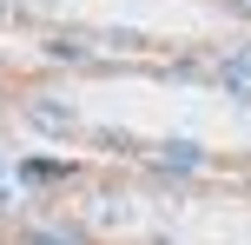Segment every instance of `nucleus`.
Segmentation results:
<instances>
[{"label":"nucleus","mask_w":251,"mask_h":245,"mask_svg":"<svg viewBox=\"0 0 251 245\" xmlns=\"http://www.w3.org/2000/svg\"><path fill=\"white\" fill-rule=\"evenodd\" d=\"M47 53H53V60H86V47H79L73 33H53V40H47Z\"/></svg>","instance_id":"4"},{"label":"nucleus","mask_w":251,"mask_h":245,"mask_svg":"<svg viewBox=\"0 0 251 245\" xmlns=\"http://www.w3.org/2000/svg\"><path fill=\"white\" fill-rule=\"evenodd\" d=\"M26 126H40V133H73V106H60V100H26Z\"/></svg>","instance_id":"1"},{"label":"nucleus","mask_w":251,"mask_h":245,"mask_svg":"<svg viewBox=\"0 0 251 245\" xmlns=\"http://www.w3.org/2000/svg\"><path fill=\"white\" fill-rule=\"evenodd\" d=\"M0 206H7V199H0Z\"/></svg>","instance_id":"7"},{"label":"nucleus","mask_w":251,"mask_h":245,"mask_svg":"<svg viewBox=\"0 0 251 245\" xmlns=\"http://www.w3.org/2000/svg\"><path fill=\"white\" fill-rule=\"evenodd\" d=\"M159 153H165V166H178V172H192V166H199V146H192V139H165Z\"/></svg>","instance_id":"3"},{"label":"nucleus","mask_w":251,"mask_h":245,"mask_svg":"<svg viewBox=\"0 0 251 245\" xmlns=\"http://www.w3.org/2000/svg\"><path fill=\"white\" fill-rule=\"evenodd\" d=\"M106 47H146V33H132V27H113V33H106Z\"/></svg>","instance_id":"5"},{"label":"nucleus","mask_w":251,"mask_h":245,"mask_svg":"<svg viewBox=\"0 0 251 245\" xmlns=\"http://www.w3.org/2000/svg\"><path fill=\"white\" fill-rule=\"evenodd\" d=\"M218 80H225L238 100H251V53H225V60H218Z\"/></svg>","instance_id":"2"},{"label":"nucleus","mask_w":251,"mask_h":245,"mask_svg":"<svg viewBox=\"0 0 251 245\" xmlns=\"http://www.w3.org/2000/svg\"><path fill=\"white\" fill-rule=\"evenodd\" d=\"M26 245H79L73 232H26Z\"/></svg>","instance_id":"6"}]
</instances>
